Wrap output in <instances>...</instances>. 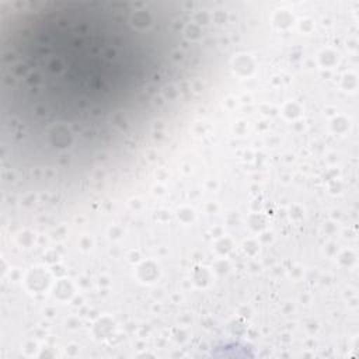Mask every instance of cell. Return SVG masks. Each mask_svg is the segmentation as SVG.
Wrapping results in <instances>:
<instances>
[{
    "instance_id": "cell-1",
    "label": "cell",
    "mask_w": 359,
    "mask_h": 359,
    "mask_svg": "<svg viewBox=\"0 0 359 359\" xmlns=\"http://www.w3.org/2000/svg\"><path fill=\"white\" fill-rule=\"evenodd\" d=\"M177 13L143 3H45L1 41L3 135L14 157L56 168L107 157L171 102L188 41Z\"/></svg>"
}]
</instances>
